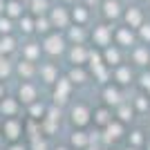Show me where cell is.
<instances>
[{"instance_id": "obj_1", "label": "cell", "mask_w": 150, "mask_h": 150, "mask_svg": "<svg viewBox=\"0 0 150 150\" xmlns=\"http://www.w3.org/2000/svg\"><path fill=\"white\" fill-rule=\"evenodd\" d=\"M52 23H54V25H61V27L67 25V13H65V9L56 7V9L52 11Z\"/></svg>"}, {"instance_id": "obj_2", "label": "cell", "mask_w": 150, "mask_h": 150, "mask_svg": "<svg viewBox=\"0 0 150 150\" xmlns=\"http://www.w3.org/2000/svg\"><path fill=\"white\" fill-rule=\"evenodd\" d=\"M45 47H47V52H52V54H54V52H61L63 40H61L58 36H50V38H47V45H45Z\"/></svg>"}, {"instance_id": "obj_3", "label": "cell", "mask_w": 150, "mask_h": 150, "mask_svg": "<svg viewBox=\"0 0 150 150\" xmlns=\"http://www.w3.org/2000/svg\"><path fill=\"white\" fill-rule=\"evenodd\" d=\"M7 13L9 16H20L23 13V5H20L18 0H9L7 2Z\"/></svg>"}, {"instance_id": "obj_4", "label": "cell", "mask_w": 150, "mask_h": 150, "mask_svg": "<svg viewBox=\"0 0 150 150\" xmlns=\"http://www.w3.org/2000/svg\"><path fill=\"white\" fill-rule=\"evenodd\" d=\"M47 9V0H34L31 2V11L34 13H43Z\"/></svg>"}, {"instance_id": "obj_5", "label": "cell", "mask_w": 150, "mask_h": 150, "mask_svg": "<svg viewBox=\"0 0 150 150\" xmlns=\"http://www.w3.org/2000/svg\"><path fill=\"white\" fill-rule=\"evenodd\" d=\"M9 20H5V18H0V31H9Z\"/></svg>"}, {"instance_id": "obj_6", "label": "cell", "mask_w": 150, "mask_h": 150, "mask_svg": "<svg viewBox=\"0 0 150 150\" xmlns=\"http://www.w3.org/2000/svg\"><path fill=\"white\" fill-rule=\"evenodd\" d=\"M47 25H50V23H47V20H38V23H36L38 31H47Z\"/></svg>"}]
</instances>
